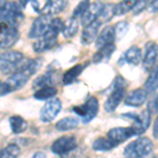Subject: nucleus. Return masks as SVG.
<instances>
[{
  "mask_svg": "<svg viewBox=\"0 0 158 158\" xmlns=\"http://www.w3.org/2000/svg\"><path fill=\"white\" fill-rule=\"evenodd\" d=\"M153 134H154L155 138H158V116H157V118L155 119V122H154V129H153Z\"/></svg>",
  "mask_w": 158,
  "mask_h": 158,
  "instance_id": "obj_37",
  "label": "nucleus"
},
{
  "mask_svg": "<svg viewBox=\"0 0 158 158\" xmlns=\"http://www.w3.org/2000/svg\"><path fill=\"white\" fill-rule=\"evenodd\" d=\"M10 92H12L11 86L7 85L6 82L0 81V96H4L6 94H9Z\"/></svg>",
  "mask_w": 158,
  "mask_h": 158,
  "instance_id": "obj_36",
  "label": "nucleus"
},
{
  "mask_svg": "<svg viewBox=\"0 0 158 158\" xmlns=\"http://www.w3.org/2000/svg\"><path fill=\"white\" fill-rule=\"evenodd\" d=\"M130 116L133 117V129L136 135L144 133L150 127V123H151V113H150L149 110H143L138 115H131L130 114Z\"/></svg>",
  "mask_w": 158,
  "mask_h": 158,
  "instance_id": "obj_13",
  "label": "nucleus"
},
{
  "mask_svg": "<svg viewBox=\"0 0 158 158\" xmlns=\"http://www.w3.org/2000/svg\"><path fill=\"white\" fill-rule=\"evenodd\" d=\"M56 44H57V38L44 36V37H42L41 39L37 40L36 42H34L33 49L37 53H42V52H45V51L53 49Z\"/></svg>",
  "mask_w": 158,
  "mask_h": 158,
  "instance_id": "obj_20",
  "label": "nucleus"
},
{
  "mask_svg": "<svg viewBox=\"0 0 158 158\" xmlns=\"http://www.w3.org/2000/svg\"><path fill=\"white\" fill-rule=\"evenodd\" d=\"M150 9H151L152 12H158V0L150 3Z\"/></svg>",
  "mask_w": 158,
  "mask_h": 158,
  "instance_id": "obj_38",
  "label": "nucleus"
},
{
  "mask_svg": "<svg viewBox=\"0 0 158 158\" xmlns=\"http://www.w3.org/2000/svg\"><path fill=\"white\" fill-rule=\"evenodd\" d=\"M136 1L134 0H130V1H121L117 4H114L113 11H114V16H120V15L126 14L127 12L131 11L132 7L135 6Z\"/></svg>",
  "mask_w": 158,
  "mask_h": 158,
  "instance_id": "obj_28",
  "label": "nucleus"
},
{
  "mask_svg": "<svg viewBox=\"0 0 158 158\" xmlns=\"http://www.w3.org/2000/svg\"><path fill=\"white\" fill-rule=\"evenodd\" d=\"M57 94V89L53 85H47V86H42V88L38 89L35 92L34 97L39 100H44V99H49L53 96H55Z\"/></svg>",
  "mask_w": 158,
  "mask_h": 158,
  "instance_id": "obj_26",
  "label": "nucleus"
},
{
  "mask_svg": "<svg viewBox=\"0 0 158 158\" xmlns=\"http://www.w3.org/2000/svg\"><path fill=\"white\" fill-rule=\"evenodd\" d=\"M77 148V140L74 136H62L53 142L51 150L57 155H65Z\"/></svg>",
  "mask_w": 158,
  "mask_h": 158,
  "instance_id": "obj_9",
  "label": "nucleus"
},
{
  "mask_svg": "<svg viewBox=\"0 0 158 158\" xmlns=\"http://www.w3.org/2000/svg\"><path fill=\"white\" fill-rule=\"evenodd\" d=\"M115 44L114 43H111V44H108L106 47L100 48L97 52L95 53V55L93 56V62L98 63V62H102V61H106L109 60L110 58L112 57L113 53L115 52Z\"/></svg>",
  "mask_w": 158,
  "mask_h": 158,
  "instance_id": "obj_21",
  "label": "nucleus"
},
{
  "mask_svg": "<svg viewBox=\"0 0 158 158\" xmlns=\"http://www.w3.org/2000/svg\"><path fill=\"white\" fill-rule=\"evenodd\" d=\"M77 32H78V21H77V19L72 17L67 23L63 25V29H62L63 36L65 38L74 37L77 34Z\"/></svg>",
  "mask_w": 158,
  "mask_h": 158,
  "instance_id": "obj_27",
  "label": "nucleus"
},
{
  "mask_svg": "<svg viewBox=\"0 0 158 158\" xmlns=\"http://www.w3.org/2000/svg\"><path fill=\"white\" fill-rule=\"evenodd\" d=\"M152 150V140L147 137H139L127 146L124 149V155L128 158H143L149 156Z\"/></svg>",
  "mask_w": 158,
  "mask_h": 158,
  "instance_id": "obj_3",
  "label": "nucleus"
},
{
  "mask_svg": "<svg viewBox=\"0 0 158 158\" xmlns=\"http://www.w3.org/2000/svg\"><path fill=\"white\" fill-rule=\"evenodd\" d=\"M6 1H3V0H0V12L3 10V7L6 6Z\"/></svg>",
  "mask_w": 158,
  "mask_h": 158,
  "instance_id": "obj_39",
  "label": "nucleus"
},
{
  "mask_svg": "<svg viewBox=\"0 0 158 158\" xmlns=\"http://www.w3.org/2000/svg\"><path fill=\"white\" fill-rule=\"evenodd\" d=\"M82 71H83L82 64L74 65V67H72L70 70L64 73V75H63V83L64 85H70V83L74 82L77 79L78 76L82 73Z\"/></svg>",
  "mask_w": 158,
  "mask_h": 158,
  "instance_id": "obj_23",
  "label": "nucleus"
},
{
  "mask_svg": "<svg viewBox=\"0 0 158 158\" xmlns=\"http://www.w3.org/2000/svg\"><path fill=\"white\" fill-rule=\"evenodd\" d=\"M143 158H150V157H148V156H147V157H143Z\"/></svg>",
  "mask_w": 158,
  "mask_h": 158,
  "instance_id": "obj_42",
  "label": "nucleus"
},
{
  "mask_svg": "<svg viewBox=\"0 0 158 158\" xmlns=\"http://www.w3.org/2000/svg\"><path fill=\"white\" fill-rule=\"evenodd\" d=\"M148 6H149V2L148 1H136V3L132 7L131 11L133 12L134 15H138L143 11V10H146Z\"/></svg>",
  "mask_w": 158,
  "mask_h": 158,
  "instance_id": "obj_35",
  "label": "nucleus"
},
{
  "mask_svg": "<svg viewBox=\"0 0 158 158\" xmlns=\"http://www.w3.org/2000/svg\"><path fill=\"white\" fill-rule=\"evenodd\" d=\"M155 108H156V111H158V96H157V98L155 99Z\"/></svg>",
  "mask_w": 158,
  "mask_h": 158,
  "instance_id": "obj_40",
  "label": "nucleus"
},
{
  "mask_svg": "<svg viewBox=\"0 0 158 158\" xmlns=\"http://www.w3.org/2000/svg\"><path fill=\"white\" fill-rule=\"evenodd\" d=\"M20 153V148L17 144L11 143L0 150V158H17Z\"/></svg>",
  "mask_w": 158,
  "mask_h": 158,
  "instance_id": "obj_30",
  "label": "nucleus"
},
{
  "mask_svg": "<svg viewBox=\"0 0 158 158\" xmlns=\"http://www.w3.org/2000/svg\"><path fill=\"white\" fill-rule=\"evenodd\" d=\"M90 4H91L90 1H81L80 3H79L78 6L75 7V10H74L73 18L77 19L78 17H80V18H81V17H82V15L86 12L88 7L90 6Z\"/></svg>",
  "mask_w": 158,
  "mask_h": 158,
  "instance_id": "obj_33",
  "label": "nucleus"
},
{
  "mask_svg": "<svg viewBox=\"0 0 158 158\" xmlns=\"http://www.w3.org/2000/svg\"><path fill=\"white\" fill-rule=\"evenodd\" d=\"M155 69H156V70H158V62H157V64H156V67H155Z\"/></svg>",
  "mask_w": 158,
  "mask_h": 158,
  "instance_id": "obj_41",
  "label": "nucleus"
},
{
  "mask_svg": "<svg viewBox=\"0 0 158 158\" xmlns=\"http://www.w3.org/2000/svg\"><path fill=\"white\" fill-rule=\"evenodd\" d=\"M23 54L18 51H9L0 54V72L15 73L23 64Z\"/></svg>",
  "mask_w": 158,
  "mask_h": 158,
  "instance_id": "obj_4",
  "label": "nucleus"
},
{
  "mask_svg": "<svg viewBox=\"0 0 158 158\" xmlns=\"http://www.w3.org/2000/svg\"><path fill=\"white\" fill-rule=\"evenodd\" d=\"M141 60V50L136 45H133L124 52L120 58L119 63H130V64H138Z\"/></svg>",
  "mask_w": 158,
  "mask_h": 158,
  "instance_id": "obj_19",
  "label": "nucleus"
},
{
  "mask_svg": "<svg viewBox=\"0 0 158 158\" xmlns=\"http://www.w3.org/2000/svg\"><path fill=\"white\" fill-rule=\"evenodd\" d=\"M147 98L148 93L144 89H136V90L131 91L128 94L124 103H126V106L137 108V106H140L141 104L146 102Z\"/></svg>",
  "mask_w": 158,
  "mask_h": 158,
  "instance_id": "obj_16",
  "label": "nucleus"
},
{
  "mask_svg": "<svg viewBox=\"0 0 158 158\" xmlns=\"http://www.w3.org/2000/svg\"><path fill=\"white\" fill-rule=\"evenodd\" d=\"M19 39V31L16 27L0 21V48L10 49Z\"/></svg>",
  "mask_w": 158,
  "mask_h": 158,
  "instance_id": "obj_7",
  "label": "nucleus"
},
{
  "mask_svg": "<svg viewBox=\"0 0 158 158\" xmlns=\"http://www.w3.org/2000/svg\"><path fill=\"white\" fill-rule=\"evenodd\" d=\"M40 65H41V59H32L27 61L21 65V68L18 71L13 73L7 78L6 83L11 86L12 91L18 90L29 81L30 77L33 74L37 72Z\"/></svg>",
  "mask_w": 158,
  "mask_h": 158,
  "instance_id": "obj_1",
  "label": "nucleus"
},
{
  "mask_svg": "<svg viewBox=\"0 0 158 158\" xmlns=\"http://www.w3.org/2000/svg\"><path fill=\"white\" fill-rule=\"evenodd\" d=\"M127 90V82L120 75L116 76L115 80L112 85V91L110 93L106 103H104V110L106 112H114L121 100L126 95Z\"/></svg>",
  "mask_w": 158,
  "mask_h": 158,
  "instance_id": "obj_2",
  "label": "nucleus"
},
{
  "mask_svg": "<svg viewBox=\"0 0 158 158\" xmlns=\"http://www.w3.org/2000/svg\"><path fill=\"white\" fill-rule=\"evenodd\" d=\"M32 6L36 12L41 13L42 15H45V16H51V15L58 14L59 12L63 11V9L67 6V1H64V0L45 1L42 6L40 4L39 1H34L32 2Z\"/></svg>",
  "mask_w": 158,
  "mask_h": 158,
  "instance_id": "obj_8",
  "label": "nucleus"
},
{
  "mask_svg": "<svg viewBox=\"0 0 158 158\" xmlns=\"http://www.w3.org/2000/svg\"><path fill=\"white\" fill-rule=\"evenodd\" d=\"M103 7H104V4L101 3V2H94V3H91L90 6L86 10V12L82 15V17H81V24L85 27L86 25L96 21L97 18L100 17L101 13L103 11Z\"/></svg>",
  "mask_w": 158,
  "mask_h": 158,
  "instance_id": "obj_14",
  "label": "nucleus"
},
{
  "mask_svg": "<svg viewBox=\"0 0 158 158\" xmlns=\"http://www.w3.org/2000/svg\"><path fill=\"white\" fill-rule=\"evenodd\" d=\"M116 39V34H115V29L114 27H106L104 29L101 31L100 34L97 36L96 39V48L100 49L102 47H106L108 44L114 43Z\"/></svg>",
  "mask_w": 158,
  "mask_h": 158,
  "instance_id": "obj_17",
  "label": "nucleus"
},
{
  "mask_svg": "<svg viewBox=\"0 0 158 158\" xmlns=\"http://www.w3.org/2000/svg\"><path fill=\"white\" fill-rule=\"evenodd\" d=\"M79 124V120L75 117H65L60 119L56 123V129L59 131H69V130L75 129Z\"/></svg>",
  "mask_w": 158,
  "mask_h": 158,
  "instance_id": "obj_25",
  "label": "nucleus"
},
{
  "mask_svg": "<svg viewBox=\"0 0 158 158\" xmlns=\"http://www.w3.org/2000/svg\"><path fill=\"white\" fill-rule=\"evenodd\" d=\"M61 110V101L59 99H51L43 106L40 112V119L44 122H50L59 114Z\"/></svg>",
  "mask_w": 158,
  "mask_h": 158,
  "instance_id": "obj_12",
  "label": "nucleus"
},
{
  "mask_svg": "<svg viewBox=\"0 0 158 158\" xmlns=\"http://www.w3.org/2000/svg\"><path fill=\"white\" fill-rule=\"evenodd\" d=\"M23 18V14L21 12V7L16 2H9L6 4L1 12H0V21L16 27Z\"/></svg>",
  "mask_w": 158,
  "mask_h": 158,
  "instance_id": "obj_5",
  "label": "nucleus"
},
{
  "mask_svg": "<svg viewBox=\"0 0 158 158\" xmlns=\"http://www.w3.org/2000/svg\"><path fill=\"white\" fill-rule=\"evenodd\" d=\"M53 18H51V16H45V15H41L38 18L34 20V22L32 23L31 30L29 32V37L30 38H39L43 37L47 32L49 31L51 23H52Z\"/></svg>",
  "mask_w": 158,
  "mask_h": 158,
  "instance_id": "obj_10",
  "label": "nucleus"
},
{
  "mask_svg": "<svg viewBox=\"0 0 158 158\" xmlns=\"http://www.w3.org/2000/svg\"><path fill=\"white\" fill-rule=\"evenodd\" d=\"M9 121H10V126H11L12 131L14 132V133L19 134L27 130V123L21 116H18V115L12 116Z\"/></svg>",
  "mask_w": 158,
  "mask_h": 158,
  "instance_id": "obj_24",
  "label": "nucleus"
},
{
  "mask_svg": "<svg viewBox=\"0 0 158 158\" xmlns=\"http://www.w3.org/2000/svg\"><path fill=\"white\" fill-rule=\"evenodd\" d=\"M113 6L114 4H106L103 7V11L101 13L100 15V20L99 21L102 23V22H106V21H110L114 16V11H113Z\"/></svg>",
  "mask_w": 158,
  "mask_h": 158,
  "instance_id": "obj_32",
  "label": "nucleus"
},
{
  "mask_svg": "<svg viewBox=\"0 0 158 158\" xmlns=\"http://www.w3.org/2000/svg\"><path fill=\"white\" fill-rule=\"evenodd\" d=\"M92 148H93L95 151H110V150H112L113 148H115V146H114L108 138L99 137V138H97L93 142Z\"/></svg>",
  "mask_w": 158,
  "mask_h": 158,
  "instance_id": "obj_29",
  "label": "nucleus"
},
{
  "mask_svg": "<svg viewBox=\"0 0 158 158\" xmlns=\"http://www.w3.org/2000/svg\"><path fill=\"white\" fill-rule=\"evenodd\" d=\"M98 99L96 97H90L83 104L75 106L73 110L78 116L81 117L83 123H88L95 118L98 113Z\"/></svg>",
  "mask_w": 158,
  "mask_h": 158,
  "instance_id": "obj_6",
  "label": "nucleus"
},
{
  "mask_svg": "<svg viewBox=\"0 0 158 158\" xmlns=\"http://www.w3.org/2000/svg\"><path fill=\"white\" fill-rule=\"evenodd\" d=\"M53 79H54V74L47 73L44 75L38 77L33 83V89H40L42 86L53 85Z\"/></svg>",
  "mask_w": 158,
  "mask_h": 158,
  "instance_id": "obj_31",
  "label": "nucleus"
},
{
  "mask_svg": "<svg viewBox=\"0 0 158 158\" xmlns=\"http://www.w3.org/2000/svg\"><path fill=\"white\" fill-rule=\"evenodd\" d=\"M135 131L133 127H129V128H123V127H119V128H114L110 130L108 132V139L114 146H118V144L124 142L126 140L131 138L134 136Z\"/></svg>",
  "mask_w": 158,
  "mask_h": 158,
  "instance_id": "obj_11",
  "label": "nucleus"
},
{
  "mask_svg": "<svg viewBox=\"0 0 158 158\" xmlns=\"http://www.w3.org/2000/svg\"><path fill=\"white\" fill-rule=\"evenodd\" d=\"M158 89V70L155 68L152 69L146 83H144V90L148 94H153Z\"/></svg>",
  "mask_w": 158,
  "mask_h": 158,
  "instance_id": "obj_22",
  "label": "nucleus"
},
{
  "mask_svg": "<svg viewBox=\"0 0 158 158\" xmlns=\"http://www.w3.org/2000/svg\"><path fill=\"white\" fill-rule=\"evenodd\" d=\"M100 25L101 22L99 20H96V21L92 22L91 24L86 25L85 29H83L82 36H81V42L83 44H90V43L93 42V40L97 37Z\"/></svg>",
  "mask_w": 158,
  "mask_h": 158,
  "instance_id": "obj_18",
  "label": "nucleus"
},
{
  "mask_svg": "<svg viewBox=\"0 0 158 158\" xmlns=\"http://www.w3.org/2000/svg\"><path fill=\"white\" fill-rule=\"evenodd\" d=\"M158 57V44L153 41H150L146 45V52L143 56V68L146 71L152 70Z\"/></svg>",
  "mask_w": 158,
  "mask_h": 158,
  "instance_id": "obj_15",
  "label": "nucleus"
},
{
  "mask_svg": "<svg viewBox=\"0 0 158 158\" xmlns=\"http://www.w3.org/2000/svg\"><path fill=\"white\" fill-rule=\"evenodd\" d=\"M115 29V34H116V37L118 38H122L124 35L128 33L129 31V23L126 21H120L118 23H116V25L114 27Z\"/></svg>",
  "mask_w": 158,
  "mask_h": 158,
  "instance_id": "obj_34",
  "label": "nucleus"
}]
</instances>
